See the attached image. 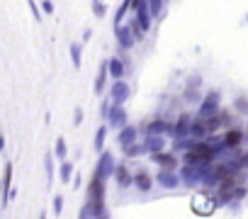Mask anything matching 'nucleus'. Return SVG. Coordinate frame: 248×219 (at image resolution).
<instances>
[{
  "label": "nucleus",
  "instance_id": "obj_1",
  "mask_svg": "<svg viewBox=\"0 0 248 219\" xmlns=\"http://www.w3.org/2000/svg\"><path fill=\"white\" fill-rule=\"evenodd\" d=\"M217 156V146L207 144V141H192V146L185 151L183 161L185 166H209Z\"/></svg>",
  "mask_w": 248,
  "mask_h": 219
},
{
  "label": "nucleus",
  "instance_id": "obj_2",
  "mask_svg": "<svg viewBox=\"0 0 248 219\" xmlns=\"http://www.w3.org/2000/svg\"><path fill=\"white\" fill-rule=\"evenodd\" d=\"M132 8L137 10V20H134V25H139V30L141 32H146L149 27H151V13H149V5H146V0H132Z\"/></svg>",
  "mask_w": 248,
  "mask_h": 219
},
{
  "label": "nucleus",
  "instance_id": "obj_3",
  "mask_svg": "<svg viewBox=\"0 0 248 219\" xmlns=\"http://www.w3.org/2000/svg\"><path fill=\"white\" fill-rule=\"evenodd\" d=\"M107 122H109V127H114V129L127 127V110H124V105H112V107L107 110Z\"/></svg>",
  "mask_w": 248,
  "mask_h": 219
},
{
  "label": "nucleus",
  "instance_id": "obj_4",
  "mask_svg": "<svg viewBox=\"0 0 248 219\" xmlns=\"http://www.w3.org/2000/svg\"><path fill=\"white\" fill-rule=\"evenodd\" d=\"M217 112H219V93L212 90V93H207V97L200 105V117H212Z\"/></svg>",
  "mask_w": 248,
  "mask_h": 219
},
{
  "label": "nucleus",
  "instance_id": "obj_5",
  "mask_svg": "<svg viewBox=\"0 0 248 219\" xmlns=\"http://www.w3.org/2000/svg\"><path fill=\"white\" fill-rule=\"evenodd\" d=\"M129 95H132V90H129L127 83H122V80H114V83H112V90H109L112 105H124Z\"/></svg>",
  "mask_w": 248,
  "mask_h": 219
},
{
  "label": "nucleus",
  "instance_id": "obj_6",
  "mask_svg": "<svg viewBox=\"0 0 248 219\" xmlns=\"http://www.w3.org/2000/svg\"><path fill=\"white\" fill-rule=\"evenodd\" d=\"M156 183H158L161 188H166V190H173V188L180 185V175H178L175 171H161V173L156 175Z\"/></svg>",
  "mask_w": 248,
  "mask_h": 219
},
{
  "label": "nucleus",
  "instance_id": "obj_7",
  "mask_svg": "<svg viewBox=\"0 0 248 219\" xmlns=\"http://www.w3.org/2000/svg\"><path fill=\"white\" fill-rule=\"evenodd\" d=\"M114 34H117V42H119L122 49H132V47H134V32H132V27L117 25V27H114Z\"/></svg>",
  "mask_w": 248,
  "mask_h": 219
},
{
  "label": "nucleus",
  "instance_id": "obj_8",
  "mask_svg": "<svg viewBox=\"0 0 248 219\" xmlns=\"http://www.w3.org/2000/svg\"><path fill=\"white\" fill-rule=\"evenodd\" d=\"M112 175H114V180H117L119 188H129V185H134V175L129 173V168L124 166V163H122V166H114V173H112Z\"/></svg>",
  "mask_w": 248,
  "mask_h": 219
},
{
  "label": "nucleus",
  "instance_id": "obj_9",
  "mask_svg": "<svg viewBox=\"0 0 248 219\" xmlns=\"http://www.w3.org/2000/svg\"><path fill=\"white\" fill-rule=\"evenodd\" d=\"M154 161L161 166V171H175V168H178V158H175L173 154L158 151V154H154Z\"/></svg>",
  "mask_w": 248,
  "mask_h": 219
},
{
  "label": "nucleus",
  "instance_id": "obj_10",
  "mask_svg": "<svg viewBox=\"0 0 248 219\" xmlns=\"http://www.w3.org/2000/svg\"><path fill=\"white\" fill-rule=\"evenodd\" d=\"M95 173H100L102 178H109L112 173H114V161H112V154H102V158H100V163H97V168H95Z\"/></svg>",
  "mask_w": 248,
  "mask_h": 219
},
{
  "label": "nucleus",
  "instance_id": "obj_11",
  "mask_svg": "<svg viewBox=\"0 0 248 219\" xmlns=\"http://www.w3.org/2000/svg\"><path fill=\"white\" fill-rule=\"evenodd\" d=\"M134 185H137V190L149 192V190L154 188V178H151L146 171H139V173H134Z\"/></svg>",
  "mask_w": 248,
  "mask_h": 219
},
{
  "label": "nucleus",
  "instance_id": "obj_12",
  "mask_svg": "<svg viewBox=\"0 0 248 219\" xmlns=\"http://www.w3.org/2000/svg\"><path fill=\"white\" fill-rule=\"evenodd\" d=\"M117 141H119L122 146H129V144H134V141H137V127H132V125L122 127V129H119V137H117Z\"/></svg>",
  "mask_w": 248,
  "mask_h": 219
},
{
  "label": "nucleus",
  "instance_id": "obj_13",
  "mask_svg": "<svg viewBox=\"0 0 248 219\" xmlns=\"http://www.w3.org/2000/svg\"><path fill=\"white\" fill-rule=\"evenodd\" d=\"M241 141H243V132L236 129V127L224 134V146H226V149H236V146H241Z\"/></svg>",
  "mask_w": 248,
  "mask_h": 219
},
{
  "label": "nucleus",
  "instance_id": "obj_14",
  "mask_svg": "<svg viewBox=\"0 0 248 219\" xmlns=\"http://www.w3.org/2000/svg\"><path fill=\"white\" fill-rule=\"evenodd\" d=\"M107 73L114 78V80H122V76H124V63L114 56V59H109L107 61Z\"/></svg>",
  "mask_w": 248,
  "mask_h": 219
},
{
  "label": "nucleus",
  "instance_id": "obj_15",
  "mask_svg": "<svg viewBox=\"0 0 248 219\" xmlns=\"http://www.w3.org/2000/svg\"><path fill=\"white\" fill-rule=\"evenodd\" d=\"M190 122H192V120H190L187 115H183V117H180V120H178V122L170 127V132H173L175 137H185V134L190 132Z\"/></svg>",
  "mask_w": 248,
  "mask_h": 219
},
{
  "label": "nucleus",
  "instance_id": "obj_16",
  "mask_svg": "<svg viewBox=\"0 0 248 219\" xmlns=\"http://www.w3.org/2000/svg\"><path fill=\"white\" fill-rule=\"evenodd\" d=\"M163 146H166L163 137H154V134H149V139L144 141V149H146V151H151V154H158V151H163Z\"/></svg>",
  "mask_w": 248,
  "mask_h": 219
},
{
  "label": "nucleus",
  "instance_id": "obj_17",
  "mask_svg": "<svg viewBox=\"0 0 248 219\" xmlns=\"http://www.w3.org/2000/svg\"><path fill=\"white\" fill-rule=\"evenodd\" d=\"M190 134L192 137H207L209 132H207V122H204V117H200V120H195V122H190Z\"/></svg>",
  "mask_w": 248,
  "mask_h": 219
},
{
  "label": "nucleus",
  "instance_id": "obj_18",
  "mask_svg": "<svg viewBox=\"0 0 248 219\" xmlns=\"http://www.w3.org/2000/svg\"><path fill=\"white\" fill-rule=\"evenodd\" d=\"M10 183H13V163L5 166V178H3V188H5V192H3V202H10Z\"/></svg>",
  "mask_w": 248,
  "mask_h": 219
},
{
  "label": "nucleus",
  "instance_id": "obj_19",
  "mask_svg": "<svg viewBox=\"0 0 248 219\" xmlns=\"http://www.w3.org/2000/svg\"><path fill=\"white\" fill-rule=\"evenodd\" d=\"M107 76H109V73H107V61H105V63L100 66V73H97V78H95V93H97V95L105 90V80H107Z\"/></svg>",
  "mask_w": 248,
  "mask_h": 219
},
{
  "label": "nucleus",
  "instance_id": "obj_20",
  "mask_svg": "<svg viewBox=\"0 0 248 219\" xmlns=\"http://www.w3.org/2000/svg\"><path fill=\"white\" fill-rule=\"evenodd\" d=\"M166 129H168V125H166L163 120H154V122L149 125V134H154V137H161Z\"/></svg>",
  "mask_w": 248,
  "mask_h": 219
},
{
  "label": "nucleus",
  "instance_id": "obj_21",
  "mask_svg": "<svg viewBox=\"0 0 248 219\" xmlns=\"http://www.w3.org/2000/svg\"><path fill=\"white\" fill-rule=\"evenodd\" d=\"M132 8V0H124V3L119 5V10L114 13V25H119L122 20H124V15H127V10Z\"/></svg>",
  "mask_w": 248,
  "mask_h": 219
},
{
  "label": "nucleus",
  "instance_id": "obj_22",
  "mask_svg": "<svg viewBox=\"0 0 248 219\" xmlns=\"http://www.w3.org/2000/svg\"><path fill=\"white\" fill-rule=\"evenodd\" d=\"M68 51H71V61H73V66L78 68V66H80V59H83L80 47H78V44H71V49H68Z\"/></svg>",
  "mask_w": 248,
  "mask_h": 219
},
{
  "label": "nucleus",
  "instance_id": "obj_23",
  "mask_svg": "<svg viewBox=\"0 0 248 219\" xmlns=\"http://www.w3.org/2000/svg\"><path fill=\"white\" fill-rule=\"evenodd\" d=\"M54 154L59 156V161H63V158H66L68 149H66V141H63V139H59V141H56V146H54Z\"/></svg>",
  "mask_w": 248,
  "mask_h": 219
},
{
  "label": "nucleus",
  "instance_id": "obj_24",
  "mask_svg": "<svg viewBox=\"0 0 248 219\" xmlns=\"http://www.w3.org/2000/svg\"><path fill=\"white\" fill-rule=\"evenodd\" d=\"M144 144H129V146H124V154L127 156H137V154H144Z\"/></svg>",
  "mask_w": 248,
  "mask_h": 219
},
{
  "label": "nucleus",
  "instance_id": "obj_25",
  "mask_svg": "<svg viewBox=\"0 0 248 219\" xmlns=\"http://www.w3.org/2000/svg\"><path fill=\"white\" fill-rule=\"evenodd\" d=\"M105 134H107V127H100L97 134H95V149H97V151H100L102 144H105Z\"/></svg>",
  "mask_w": 248,
  "mask_h": 219
},
{
  "label": "nucleus",
  "instance_id": "obj_26",
  "mask_svg": "<svg viewBox=\"0 0 248 219\" xmlns=\"http://www.w3.org/2000/svg\"><path fill=\"white\" fill-rule=\"evenodd\" d=\"M71 175H73V166L71 163H61V178L63 180H71Z\"/></svg>",
  "mask_w": 248,
  "mask_h": 219
},
{
  "label": "nucleus",
  "instance_id": "obj_27",
  "mask_svg": "<svg viewBox=\"0 0 248 219\" xmlns=\"http://www.w3.org/2000/svg\"><path fill=\"white\" fill-rule=\"evenodd\" d=\"M233 166H236V171H241V168H248V154L238 156V158L233 161Z\"/></svg>",
  "mask_w": 248,
  "mask_h": 219
},
{
  "label": "nucleus",
  "instance_id": "obj_28",
  "mask_svg": "<svg viewBox=\"0 0 248 219\" xmlns=\"http://www.w3.org/2000/svg\"><path fill=\"white\" fill-rule=\"evenodd\" d=\"M236 110H238V112H243V115H248V100L246 97H238L236 100Z\"/></svg>",
  "mask_w": 248,
  "mask_h": 219
},
{
  "label": "nucleus",
  "instance_id": "obj_29",
  "mask_svg": "<svg viewBox=\"0 0 248 219\" xmlns=\"http://www.w3.org/2000/svg\"><path fill=\"white\" fill-rule=\"evenodd\" d=\"M44 161H46V175H49V183H51V178H54V158H51V154Z\"/></svg>",
  "mask_w": 248,
  "mask_h": 219
},
{
  "label": "nucleus",
  "instance_id": "obj_30",
  "mask_svg": "<svg viewBox=\"0 0 248 219\" xmlns=\"http://www.w3.org/2000/svg\"><path fill=\"white\" fill-rule=\"evenodd\" d=\"M93 13H95L97 17H102V15H105V5H102V3H97V0H95V3H93Z\"/></svg>",
  "mask_w": 248,
  "mask_h": 219
},
{
  "label": "nucleus",
  "instance_id": "obj_31",
  "mask_svg": "<svg viewBox=\"0 0 248 219\" xmlns=\"http://www.w3.org/2000/svg\"><path fill=\"white\" fill-rule=\"evenodd\" d=\"M80 219H95V214H93L90 204H85V207H83V212H80Z\"/></svg>",
  "mask_w": 248,
  "mask_h": 219
},
{
  "label": "nucleus",
  "instance_id": "obj_32",
  "mask_svg": "<svg viewBox=\"0 0 248 219\" xmlns=\"http://www.w3.org/2000/svg\"><path fill=\"white\" fill-rule=\"evenodd\" d=\"M27 3H30V10H32V15H34L37 20H42V13H39V8H37V3H34V0H27Z\"/></svg>",
  "mask_w": 248,
  "mask_h": 219
},
{
  "label": "nucleus",
  "instance_id": "obj_33",
  "mask_svg": "<svg viewBox=\"0 0 248 219\" xmlns=\"http://www.w3.org/2000/svg\"><path fill=\"white\" fill-rule=\"evenodd\" d=\"M61 209H63V197H54V212L61 214Z\"/></svg>",
  "mask_w": 248,
  "mask_h": 219
},
{
  "label": "nucleus",
  "instance_id": "obj_34",
  "mask_svg": "<svg viewBox=\"0 0 248 219\" xmlns=\"http://www.w3.org/2000/svg\"><path fill=\"white\" fill-rule=\"evenodd\" d=\"M42 8H44V13H46V15H51V13H54V3H51V0H44Z\"/></svg>",
  "mask_w": 248,
  "mask_h": 219
},
{
  "label": "nucleus",
  "instance_id": "obj_35",
  "mask_svg": "<svg viewBox=\"0 0 248 219\" xmlns=\"http://www.w3.org/2000/svg\"><path fill=\"white\" fill-rule=\"evenodd\" d=\"M83 122V110H76V125Z\"/></svg>",
  "mask_w": 248,
  "mask_h": 219
},
{
  "label": "nucleus",
  "instance_id": "obj_36",
  "mask_svg": "<svg viewBox=\"0 0 248 219\" xmlns=\"http://www.w3.org/2000/svg\"><path fill=\"white\" fill-rule=\"evenodd\" d=\"M95 219H109V214H107V212H102V214H97Z\"/></svg>",
  "mask_w": 248,
  "mask_h": 219
},
{
  "label": "nucleus",
  "instance_id": "obj_37",
  "mask_svg": "<svg viewBox=\"0 0 248 219\" xmlns=\"http://www.w3.org/2000/svg\"><path fill=\"white\" fill-rule=\"evenodd\" d=\"M5 149V139H3V134H0V151Z\"/></svg>",
  "mask_w": 248,
  "mask_h": 219
},
{
  "label": "nucleus",
  "instance_id": "obj_38",
  "mask_svg": "<svg viewBox=\"0 0 248 219\" xmlns=\"http://www.w3.org/2000/svg\"><path fill=\"white\" fill-rule=\"evenodd\" d=\"M39 219H46V214H42V217H39Z\"/></svg>",
  "mask_w": 248,
  "mask_h": 219
},
{
  "label": "nucleus",
  "instance_id": "obj_39",
  "mask_svg": "<svg viewBox=\"0 0 248 219\" xmlns=\"http://www.w3.org/2000/svg\"><path fill=\"white\" fill-rule=\"evenodd\" d=\"M246 22H248V17H246Z\"/></svg>",
  "mask_w": 248,
  "mask_h": 219
}]
</instances>
